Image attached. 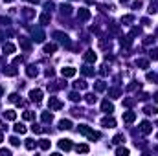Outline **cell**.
Segmentation results:
<instances>
[{
	"instance_id": "6da1fadb",
	"label": "cell",
	"mask_w": 158,
	"mask_h": 156,
	"mask_svg": "<svg viewBox=\"0 0 158 156\" xmlns=\"http://www.w3.org/2000/svg\"><path fill=\"white\" fill-rule=\"evenodd\" d=\"M77 130H79L81 134H85L88 140H92V142H94V140H99V136H101L99 132H96V130H92L90 127H88V125H79V129H77Z\"/></svg>"
},
{
	"instance_id": "7a4b0ae2",
	"label": "cell",
	"mask_w": 158,
	"mask_h": 156,
	"mask_svg": "<svg viewBox=\"0 0 158 156\" xmlns=\"http://www.w3.org/2000/svg\"><path fill=\"white\" fill-rule=\"evenodd\" d=\"M53 37H55V39H57L59 42H63V44H65L66 48H70V37H68L66 33H61V31H55V33H53Z\"/></svg>"
},
{
	"instance_id": "3957f363",
	"label": "cell",
	"mask_w": 158,
	"mask_h": 156,
	"mask_svg": "<svg viewBox=\"0 0 158 156\" xmlns=\"http://www.w3.org/2000/svg\"><path fill=\"white\" fill-rule=\"evenodd\" d=\"M48 107H50L52 110H61V108H63V103L59 101L57 97H50V101H48Z\"/></svg>"
},
{
	"instance_id": "277c9868",
	"label": "cell",
	"mask_w": 158,
	"mask_h": 156,
	"mask_svg": "<svg viewBox=\"0 0 158 156\" xmlns=\"http://www.w3.org/2000/svg\"><path fill=\"white\" fill-rule=\"evenodd\" d=\"M29 97H31V101L39 103V101H41V99H42V90H39V88L31 90V92H29Z\"/></svg>"
},
{
	"instance_id": "5b68a950",
	"label": "cell",
	"mask_w": 158,
	"mask_h": 156,
	"mask_svg": "<svg viewBox=\"0 0 158 156\" xmlns=\"http://www.w3.org/2000/svg\"><path fill=\"white\" fill-rule=\"evenodd\" d=\"M77 18L79 20H88V18H90V11H88L86 7H81L77 11Z\"/></svg>"
},
{
	"instance_id": "8992f818",
	"label": "cell",
	"mask_w": 158,
	"mask_h": 156,
	"mask_svg": "<svg viewBox=\"0 0 158 156\" xmlns=\"http://www.w3.org/2000/svg\"><path fill=\"white\" fill-rule=\"evenodd\" d=\"M33 41H35V42H42V41H44V33H42L41 28H35V29H33Z\"/></svg>"
},
{
	"instance_id": "52a82bcc",
	"label": "cell",
	"mask_w": 158,
	"mask_h": 156,
	"mask_svg": "<svg viewBox=\"0 0 158 156\" xmlns=\"http://www.w3.org/2000/svg\"><path fill=\"white\" fill-rule=\"evenodd\" d=\"M151 130H153V125H151L149 121H142V123H140V132H142V134H149Z\"/></svg>"
},
{
	"instance_id": "ba28073f",
	"label": "cell",
	"mask_w": 158,
	"mask_h": 156,
	"mask_svg": "<svg viewBox=\"0 0 158 156\" xmlns=\"http://www.w3.org/2000/svg\"><path fill=\"white\" fill-rule=\"evenodd\" d=\"M101 110L107 112V114H110V112H114V105H112L110 101H103L101 103Z\"/></svg>"
},
{
	"instance_id": "9c48e42d",
	"label": "cell",
	"mask_w": 158,
	"mask_h": 156,
	"mask_svg": "<svg viewBox=\"0 0 158 156\" xmlns=\"http://www.w3.org/2000/svg\"><path fill=\"white\" fill-rule=\"evenodd\" d=\"M59 149L61 151H70L72 149V142L70 140H59Z\"/></svg>"
},
{
	"instance_id": "30bf717a",
	"label": "cell",
	"mask_w": 158,
	"mask_h": 156,
	"mask_svg": "<svg viewBox=\"0 0 158 156\" xmlns=\"http://www.w3.org/2000/svg\"><path fill=\"white\" fill-rule=\"evenodd\" d=\"M83 57H85V61H86V63H96L97 55L94 53L92 50H88V52H85V55H83Z\"/></svg>"
},
{
	"instance_id": "8fae6325",
	"label": "cell",
	"mask_w": 158,
	"mask_h": 156,
	"mask_svg": "<svg viewBox=\"0 0 158 156\" xmlns=\"http://www.w3.org/2000/svg\"><path fill=\"white\" fill-rule=\"evenodd\" d=\"M61 74H63V77H74V75H76V68L66 66V68L61 70Z\"/></svg>"
},
{
	"instance_id": "7c38bea8",
	"label": "cell",
	"mask_w": 158,
	"mask_h": 156,
	"mask_svg": "<svg viewBox=\"0 0 158 156\" xmlns=\"http://www.w3.org/2000/svg\"><path fill=\"white\" fill-rule=\"evenodd\" d=\"M101 125H103V127H108V129H110V127H116V119H114V118H103V119H101Z\"/></svg>"
},
{
	"instance_id": "4fadbf2b",
	"label": "cell",
	"mask_w": 158,
	"mask_h": 156,
	"mask_svg": "<svg viewBox=\"0 0 158 156\" xmlns=\"http://www.w3.org/2000/svg\"><path fill=\"white\" fill-rule=\"evenodd\" d=\"M134 119H136L134 112H125V114H123V121H125V123H132Z\"/></svg>"
},
{
	"instance_id": "5bb4252c",
	"label": "cell",
	"mask_w": 158,
	"mask_h": 156,
	"mask_svg": "<svg viewBox=\"0 0 158 156\" xmlns=\"http://www.w3.org/2000/svg\"><path fill=\"white\" fill-rule=\"evenodd\" d=\"M59 129H63V130L72 129V121L70 119H61V121H59Z\"/></svg>"
},
{
	"instance_id": "9a60e30c",
	"label": "cell",
	"mask_w": 158,
	"mask_h": 156,
	"mask_svg": "<svg viewBox=\"0 0 158 156\" xmlns=\"http://www.w3.org/2000/svg\"><path fill=\"white\" fill-rule=\"evenodd\" d=\"M4 118L9 119V121H15V119H17V112H15V110H6V112H4Z\"/></svg>"
},
{
	"instance_id": "2e32d148",
	"label": "cell",
	"mask_w": 158,
	"mask_h": 156,
	"mask_svg": "<svg viewBox=\"0 0 158 156\" xmlns=\"http://www.w3.org/2000/svg\"><path fill=\"white\" fill-rule=\"evenodd\" d=\"M20 48L26 50V52H29V50H31V44H29V41H28L26 37H20Z\"/></svg>"
},
{
	"instance_id": "e0dca14e",
	"label": "cell",
	"mask_w": 158,
	"mask_h": 156,
	"mask_svg": "<svg viewBox=\"0 0 158 156\" xmlns=\"http://www.w3.org/2000/svg\"><path fill=\"white\" fill-rule=\"evenodd\" d=\"M4 74L9 75V77H13V75H17V68H15V64H11V66L4 68Z\"/></svg>"
},
{
	"instance_id": "ac0fdd59",
	"label": "cell",
	"mask_w": 158,
	"mask_h": 156,
	"mask_svg": "<svg viewBox=\"0 0 158 156\" xmlns=\"http://www.w3.org/2000/svg\"><path fill=\"white\" fill-rule=\"evenodd\" d=\"M26 74H28V77H35V75H37V66H35V64H31V66H28Z\"/></svg>"
},
{
	"instance_id": "d6986e66",
	"label": "cell",
	"mask_w": 158,
	"mask_h": 156,
	"mask_svg": "<svg viewBox=\"0 0 158 156\" xmlns=\"http://www.w3.org/2000/svg\"><path fill=\"white\" fill-rule=\"evenodd\" d=\"M76 151H77V153H81V154H86L88 151H90V147L85 145V143H81V145H77V147H76Z\"/></svg>"
},
{
	"instance_id": "ffe728a7",
	"label": "cell",
	"mask_w": 158,
	"mask_h": 156,
	"mask_svg": "<svg viewBox=\"0 0 158 156\" xmlns=\"http://www.w3.org/2000/svg\"><path fill=\"white\" fill-rule=\"evenodd\" d=\"M41 119H42V123H50L52 119H53V116H52L50 112H42V116H41Z\"/></svg>"
},
{
	"instance_id": "44dd1931",
	"label": "cell",
	"mask_w": 158,
	"mask_h": 156,
	"mask_svg": "<svg viewBox=\"0 0 158 156\" xmlns=\"http://www.w3.org/2000/svg\"><path fill=\"white\" fill-rule=\"evenodd\" d=\"M61 13H63V15H72V6L63 4V6H61Z\"/></svg>"
},
{
	"instance_id": "7402d4cb",
	"label": "cell",
	"mask_w": 158,
	"mask_h": 156,
	"mask_svg": "<svg viewBox=\"0 0 158 156\" xmlns=\"http://www.w3.org/2000/svg\"><path fill=\"white\" fill-rule=\"evenodd\" d=\"M15 132L17 134H26V127H24L22 123H17L15 125Z\"/></svg>"
},
{
	"instance_id": "603a6c76",
	"label": "cell",
	"mask_w": 158,
	"mask_h": 156,
	"mask_svg": "<svg viewBox=\"0 0 158 156\" xmlns=\"http://www.w3.org/2000/svg\"><path fill=\"white\" fill-rule=\"evenodd\" d=\"M22 13H24V17H26V18H33V15H35V11H33V9H29V7H24Z\"/></svg>"
},
{
	"instance_id": "cb8c5ba5",
	"label": "cell",
	"mask_w": 158,
	"mask_h": 156,
	"mask_svg": "<svg viewBox=\"0 0 158 156\" xmlns=\"http://www.w3.org/2000/svg\"><path fill=\"white\" fill-rule=\"evenodd\" d=\"M105 88H107L105 81H96V90L97 92H105Z\"/></svg>"
},
{
	"instance_id": "d4e9b609",
	"label": "cell",
	"mask_w": 158,
	"mask_h": 156,
	"mask_svg": "<svg viewBox=\"0 0 158 156\" xmlns=\"http://www.w3.org/2000/svg\"><path fill=\"white\" fill-rule=\"evenodd\" d=\"M55 50H57L55 44H46V46H44V53H53Z\"/></svg>"
},
{
	"instance_id": "484cf974",
	"label": "cell",
	"mask_w": 158,
	"mask_h": 156,
	"mask_svg": "<svg viewBox=\"0 0 158 156\" xmlns=\"http://www.w3.org/2000/svg\"><path fill=\"white\" fill-rule=\"evenodd\" d=\"M145 77H147V81H153V83H156V81H158V75H156L155 72H147Z\"/></svg>"
},
{
	"instance_id": "4316f807",
	"label": "cell",
	"mask_w": 158,
	"mask_h": 156,
	"mask_svg": "<svg viewBox=\"0 0 158 156\" xmlns=\"http://www.w3.org/2000/svg\"><path fill=\"white\" fill-rule=\"evenodd\" d=\"M50 13H42L41 15V18H39V20H41V24H48V22H50Z\"/></svg>"
},
{
	"instance_id": "83f0119b",
	"label": "cell",
	"mask_w": 158,
	"mask_h": 156,
	"mask_svg": "<svg viewBox=\"0 0 158 156\" xmlns=\"http://www.w3.org/2000/svg\"><path fill=\"white\" fill-rule=\"evenodd\" d=\"M39 145H41V149L42 151H48V149H50V140H41V143H39Z\"/></svg>"
},
{
	"instance_id": "f1b7e54d",
	"label": "cell",
	"mask_w": 158,
	"mask_h": 156,
	"mask_svg": "<svg viewBox=\"0 0 158 156\" xmlns=\"http://www.w3.org/2000/svg\"><path fill=\"white\" fill-rule=\"evenodd\" d=\"M2 50H4V53H13V52H15V46L7 42V44H4V48H2Z\"/></svg>"
},
{
	"instance_id": "f546056e",
	"label": "cell",
	"mask_w": 158,
	"mask_h": 156,
	"mask_svg": "<svg viewBox=\"0 0 158 156\" xmlns=\"http://www.w3.org/2000/svg\"><path fill=\"white\" fill-rule=\"evenodd\" d=\"M37 147V142H33V140H26V149L28 151H33Z\"/></svg>"
},
{
	"instance_id": "4dcf8cb0",
	"label": "cell",
	"mask_w": 158,
	"mask_h": 156,
	"mask_svg": "<svg viewBox=\"0 0 158 156\" xmlns=\"http://www.w3.org/2000/svg\"><path fill=\"white\" fill-rule=\"evenodd\" d=\"M116 154H118V156H127V154H129V149H125V147H118V149H116Z\"/></svg>"
},
{
	"instance_id": "1f68e13d",
	"label": "cell",
	"mask_w": 158,
	"mask_h": 156,
	"mask_svg": "<svg viewBox=\"0 0 158 156\" xmlns=\"http://www.w3.org/2000/svg\"><path fill=\"white\" fill-rule=\"evenodd\" d=\"M9 101H11V103H17V105H22V101H20V99H18V95L17 94H11V95H9Z\"/></svg>"
},
{
	"instance_id": "d6a6232c",
	"label": "cell",
	"mask_w": 158,
	"mask_h": 156,
	"mask_svg": "<svg viewBox=\"0 0 158 156\" xmlns=\"http://www.w3.org/2000/svg\"><path fill=\"white\" fill-rule=\"evenodd\" d=\"M112 142H114V143H123V142H125V136H123V134H116Z\"/></svg>"
},
{
	"instance_id": "836d02e7",
	"label": "cell",
	"mask_w": 158,
	"mask_h": 156,
	"mask_svg": "<svg viewBox=\"0 0 158 156\" xmlns=\"http://www.w3.org/2000/svg\"><path fill=\"white\" fill-rule=\"evenodd\" d=\"M144 112L151 116V114H156V112H158V108H156V107H145V108H144Z\"/></svg>"
},
{
	"instance_id": "e575fe53",
	"label": "cell",
	"mask_w": 158,
	"mask_h": 156,
	"mask_svg": "<svg viewBox=\"0 0 158 156\" xmlns=\"http://www.w3.org/2000/svg\"><path fill=\"white\" fill-rule=\"evenodd\" d=\"M74 87H76L77 90H85V88H86V83H85V81L81 79V81H77L76 84H74Z\"/></svg>"
},
{
	"instance_id": "d590c367",
	"label": "cell",
	"mask_w": 158,
	"mask_h": 156,
	"mask_svg": "<svg viewBox=\"0 0 158 156\" xmlns=\"http://www.w3.org/2000/svg\"><path fill=\"white\" fill-rule=\"evenodd\" d=\"M83 75H88V77H90V75H94V68L85 66V68H83Z\"/></svg>"
},
{
	"instance_id": "8d00e7d4",
	"label": "cell",
	"mask_w": 158,
	"mask_h": 156,
	"mask_svg": "<svg viewBox=\"0 0 158 156\" xmlns=\"http://www.w3.org/2000/svg\"><path fill=\"white\" fill-rule=\"evenodd\" d=\"M136 64H138L140 68H147V66H149V63H147L145 59H138V61H136Z\"/></svg>"
},
{
	"instance_id": "74e56055",
	"label": "cell",
	"mask_w": 158,
	"mask_h": 156,
	"mask_svg": "<svg viewBox=\"0 0 158 156\" xmlns=\"http://www.w3.org/2000/svg\"><path fill=\"white\" fill-rule=\"evenodd\" d=\"M22 118L26 119V121H31V119L35 118V116H33V112H29V110H28V112H24V114H22Z\"/></svg>"
},
{
	"instance_id": "f35d334b",
	"label": "cell",
	"mask_w": 158,
	"mask_h": 156,
	"mask_svg": "<svg viewBox=\"0 0 158 156\" xmlns=\"http://www.w3.org/2000/svg\"><path fill=\"white\" fill-rule=\"evenodd\" d=\"M132 20H134V17H132V15H125V17L121 18V22H125V24H131Z\"/></svg>"
},
{
	"instance_id": "ab89813d",
	"label": "cell",
	"mask_w": 158,
	"mask_h": 156,
	"mask_svg": "<svg viewBox=\"0 0 158 156\" xmlns=\"http://www.w3.org/2000/svg\"><path fill=\"white\" fill-rule=\"evenodd\" d=\"M108 95H110V97H118V95H120V90H118V88H110V90H108Z\"/></svg>"
},
{
	"instance_id": "60d3db41",
	"label": "cell",
	"mask_w": 158,
	"mask_h": 156,
	"mask_svg": "<svg viewBox=\"0 0 158 156\" xmlns=\"http://www.w3.org/2000/svg\"><path fill=\"white\" fill-rule=\"evenodd\" d=\"M149 13H158V4H156V2H151V6H149Z\"/></svg>"
},
{
	"instance_id": "b9f144b4",
	"label": "cell",
	"mask_w": 158,
	"mask_h": 156,
	"mask_svg": "<svg viewBox=\"0 0 158 156\" xmlns=\"http://www.w3.org/2000/svg\"><path fill=\"white\" fill-rule=\"evenodd\" d=\"M149 57L153 59V61H158V50H151V52H149Z\"/></svg>"
},
{
	"instance_id": "7bdbcfd3",
	"label": "cell",
	"mask_w": 158,
	"mask_h": 156,
	"mask_svg": "<svg viewBox=\"0 0 158 156\" xmlns=\"http://www.w3.org/2000/svg\"><path fill=\"white\" fill-rule=\"evenodd\" d=\"M70 99H72L74 103H76V101H79V99H81V95H79L77 92H72V94H70Z\"/></svg>"
},
{
	"instance_id": "ee69618b",
	"label": "cell",
	"mask_w": 158,
	"mask_h": 156,
	"mask_svg": "<svg viewBox=\"0 0 158 156\" xmlns=\"http://www.w3.org/2000/svg\"><path fill=\"white\" fill-rule=\"evenodd\" d=\"M31 130H33L35 134H41V132H44V129H42V127H39V125H33V127H31Z\"/></svg>"
},
{
	"instance_id": "f6af8a7d",
	"label": "cell",
	"mask_w": 158,
	"mask_h": 156,
	"mask_svg": "<svg viewBox=\"0 0 158 156\" xmlns=\"http://www.w3.org/2000/svg\"><path fill=\"white\" fill-rule=\"evenodd\" d=\"M153 42H155V37H151V35L144 39V44H153Z\"/></svg>"
},
{
	"instance_id": "bcb514c9",
	"label": "cell",
	"mask_w": 158,
	"mask_h": 156,
	"mask_svg": "<svg viewBox=\"0 0 158 156\" xmlns=\"http://www.w3.org/2000/svg\"><path fill=\"white\" fill-rule=\"evenodd\" d=\"M86 103H90V105H92V103H96V97H94L92 94H88V95H86Z\"/></svg>"
},
{
	"instance_id": "7dc6e473",
	"label": "cell",
	"mask_w": 158,
	"mask_h": 156,
	"mask_svg": "<svg viewBox=\"0 0 158 156\" xmlns=\"http://www.w3.org/2000/svg\"><path fill=\"white\" fill-rule=\"evenodd\" d=\"M142 33V29L140 28H132V31H131V37H134V35H140Z\"/></svg>"
},
{
	"instance_id": "c3c4849f",
	"label": "cell",
	"mask_w": 158,
	"mask_h": 156,
	"mask_svg": "<svg viewBox=\"0 0 158 156\" xmlns=\"http://www.w3.org/2000/svg\"><path fill=\"white\" fill-rule=\"evenodd\" d=\"M9 142H11V145H13V147H17V145L20 143V142H18V138H15V136H13V138H9Z\"/></svg>"
},
{
	"instance_id": "681fc988",
	"label": "cell",
	"mask_w": 158,
	"mask_h": 156,
	"mask_svg": "<svg viewBox=\"0 0 158 156\" xmlns=\"http://www.w3.org/2000/svg\"><path fill=\"white\" fill-rule=\"evenodd\" d=\"M123 105H125V107H132V105H134V99H125Z\"/></svg>"
},
{
	"instance_id": "f907efd6",
	"label": "cell",
	"mask_w": 158,
	"mask_h": 156,
	"mask_svg": "<svg viewBox=\"0 0 158 156\" xmlns=\"http://www.w3.org/2000/svg\"><path fill=\"white\" fill-rule=\"evenodd\" d=\"M142 7V2L140 0H136V2H132V9H140Z\"/></svg>"
},
{
	"instance_id": "816d5d0a",
	"label": "cell",
	"mask_w": 158,
	"mask_h": 156,
	"mask_svg": "<svg viewBox=\"0 0 158 156\" xmlns=\"http://www.w3.org/2000/svg\"><path fill=\"white\" fill-rule=\"evenodd\" d=\"M0 154H2V156H9V154H11V151H7V149H0Z\"/></svg>"
},
{
	"instance_id": "f5cc1de1",
	"label": "cell",
	"mask_w": 158,
	"mask_h": 156,
	"mask_svg": "<svg viewBox=\"0 0 158 156\" xmlns=\"http://www.w3.org/2000/svg\"><path fill=\"white\" fill-rule=\"evenodd\" d=\"M0 22H2V24H6V26H7V24H9V18H7V17H0Z\"/></svg>"
},
{
	"instance_id": "db71d44e",
	"label": "cell",
	"mask_w": 158,
	"mask_h": 156,
	"mask_svg": "<svg viewBox=\"0 0 158 156\" xmlns=\"http://www.w3.org/2000/svg\"><path fill=\"white\" fill-rule=\"evenodd\" d=\"M22 63V57H15L13 59V64H20Z\"/></svg>"
},
{
	"instance_id": "11a10c76",
	"label": "cell",
	"mask_w": 158,
	"mask_h": 156,
	"mask_svg": "<svg viewBox=\"0 0 158 156\" xmlns=\"http://www.w3.org/2000/svg\"><path fill=\"white\" fill-rule=\"evenodd\" d=\"M142 24H144V26H149V18H142Z\"/></svg>"
},
{
	"instance_id": "9f6ffc18",
	"label": "cell",
	"mask_w": 158,
	"mask_h": 156,
	"mask_svg": "<svg viewBox=\"0 0 158 156\" xmlns=\"http://www.w3.org/2000/svg\"><path fill=\"white\" fill-rule=\"evenodd\" d=\"M26 2H31V4H39V0H26Z\"/></svg>"
},
{
	"instance_id": "6f0895ef",
	"label": "cell",
	"mask_w": 158,
	"mask_h": 156,
	"mask_svg": "<svg viewBox=\"0 0 158 156\" xmlns=\"http://www.w3.org/2000/svg\"><path fill=\"white\" fill-rule=\"evenodd\" d=\"M6 127H4V121H0V130H4Z\"/></svg>"
},
{
	"instance_id": "680465c9",
	"label": "cell",
	"mask_w": 158,
	"mask_h": 156,
	"mask_svg": "<svg viewBox=\"0 0 158 156\" xmlns=\"http://www.w3.org/2000/svg\"><path fill=\"white\" fill-rule=\"evenodd\" d=\"M155 101H156V103H158V92H156V94H155Z\"/></svg>"
},
{
	"instance_id": "91938a15",
	"label": "cell",
	"mask_w": 158,
	"mask_h": 156,
	"mask_svg": "<svg viewBox=\"0 0 158 156\" xmlns=\"http://www.w3.org/2000/svg\"><path fill=\"white\" fill-rule=\"evenodd\" d=\"M2 94H4V88H2V87H0V95H2Z\"/></svg>"
},
{
	"instance_id": "94428289",
	"label": "cell",
	"mask_w": 158,
	"mask_h": 156,
	"mask_svg": "<svg viewBox=\"0 0 158 156\" xmlns=\"http://www.w3.org/2000/svg\"><path fill=\"white\" fill-rule=\"evenodd\" d=\"M2 37H4V33H2V31H0V41H2Z\"/></svg>"
},
{
	"instance_id": "6125c7cd",
	"label": "cell",
	"mask_w": 158,
	"mask_h": 156,
	"mask_svg": "<svg viewBox=\"0 0 158 156\" xmlns=\"http://www.w3.org/2000/svg\"><path fill=\"white\" fill-rule=\"evenodd\" d=\"M4 2H15V0H4Z\"/></svg>"
},
{
	"instance_id": "be15d7a7",
	"label": "cell",
	"mask_w": 158,
	"mask_h": 156,
	"mask_svg": "<svg viewBox=\"0 0 158 156\" xmlns=\"http://www.w3.org/2000/svg\"><path fill=\"white\" fill-rule=\"evenodd\" d=\"M121 2H123V4H125V2H129V0H121Z\"/></svg>"
},
{
	"instance_id": "e7e4bbea",
	"label": "cell",
	"mask_w": 158,
	"mask_h": 156,
	"mask_svg": "<svg viewBox=\"0 0 158 156\" xmlns=\"http://www.w3.org/2000/svg\"><path fill=\"white\" fill-rule=\"evenodd\" d=\"M0 142H2V134H0Z\"/></svg>"
},
{
	"instance_id": "03108f58",
	"label": "cell",
	"mask_w": 158,
	"mask_h": 156,
	"mask_svg": "<svg viewBox=\"0 0 158 156\" xmlns=\"http://www.w3.org/2000/svg\"><path fill=\"white\" fill-rule=\"evenodd\" d=\"M156 138H158V134H156Z\"/></svg>"
}]
</instances>
